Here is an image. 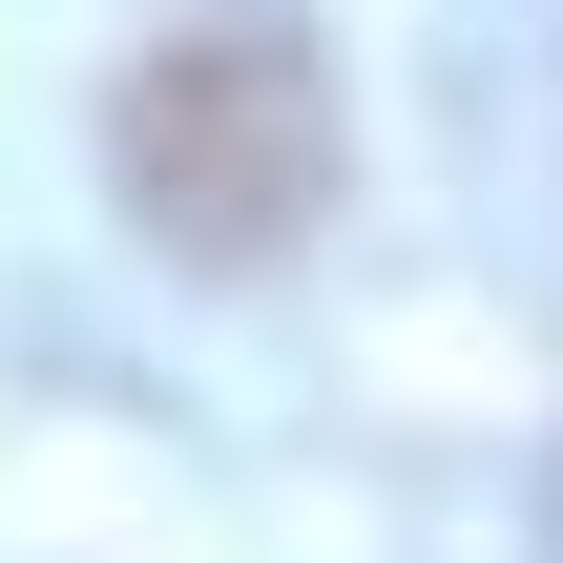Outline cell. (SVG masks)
I'll use <instances>...</instances> for the list:
<instances>
[{
    "instance_id": "1",
    "label": "cell",
    "mask_w": 563,
    "mask_h": 563,
    "mask_svg": "<svg viewBox=\"0 0 563 563\" xmlns=\"http://www.w3.org/2000/svg\"><path fill=\"white\" fill-rule=\"evenodd\" d=\"M104 188L167 272H272L334 209V63L292 0H167L104 84Z\"/></svg>"
}]
</instances>
